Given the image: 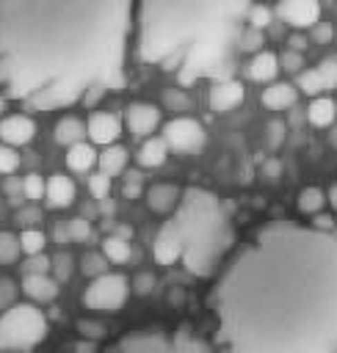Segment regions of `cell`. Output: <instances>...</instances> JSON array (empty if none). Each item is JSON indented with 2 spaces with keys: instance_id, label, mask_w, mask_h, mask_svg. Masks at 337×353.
Here are the masks:
<instances>
[{
  "instance_id": "obj_8",
  "label": "cell",
  "mask_w": 337,
  "mask_h": 353,
  "mask_svg": "<svg viewBox=\"0 0 337 353\" xmlns=\"http://www.w3.org/2000/svg\"><path fill=\"white\" fill-rule=\"evenodd\" d=\"M124 121H127V130L135 138H152V132L160 124V108L152 105V102H130L127 113H124Z\"/></svg>"
},
{
  "instance_id": "obj_28",
  "label": "cell",
  "mask_w": 337,
  "mask_h": 353,
  "mask_svg": "<svg viewBox=\"0 0 337 353\" xmlns=\"http://www.w3.org/2000/svg\"><path fill=\"white\" fill-rule=\"evenodd\" d=\"M246 17H249V28H254V30H262V28H268V25H271V19H273V11H271L268 6H260V3H254V6H249Z\"/></svg>"
},
{
  "instance_id": "obj_52",
  "label": "cell",
  "mask_w": 337,
  "mask_h": 353,
  "mask_svg": "<svg viewBox=\"0 0 337 353\" xmlns=\"http://www.w3.org/2000/svg\"><path fill=\"white\" fill-rule=\"evenodd\" d=\"M329 201H331V207L337 210V185H331V190H329Z\"/></svg>"
},
{
  "instance_id": "obj_48",
  "label": "cell",
  "mask_w": 337,
  "mask_h": 353,
  "mask_svg": "<svg viewBox=\"0 0 337 353\" xmlns=\"http://www.w3.org/2000/svg\"><path fill=\"white\" fill-rule=\"evenodd\" d=\"M6 193L11 196V204H17V196L22 193V182H17L14 176H11V179H6Z\"/></svg>"
},
{
  "instance_id": "obj_11",
  "label": "cell",
  "mask_w": 337,
  "mask_h": 353,
  "mask_svg": "<svg viewBox=\"0 0 337 353\" xmlns=\"http://www.w3.org/2000/svg\"><path fill=\"white\" fill-rule=\"evenodd\" d=\"M119 132H122V124H119V119H116L113 113H102V110H99V113H91L88 121H86V135H88L94 143H99V146L116 143Z\"/></svg>"
},
{
  "instance_id": "obj_50",
  "label": "cell",
  "mask_w": 337,
  "mask_h": 353,
  "mask_svg": "<svg viewBox=\"0 0 337 353\" xmlns=\"http://www.w3.org/2000/svg\"><path fill=\"white\" fill-rule=\"evenodd\" d=\"M315 226H318V229H331V226H334V221H331V215L318 212V215H315Z\"/></svg>"
},
{
  "instance_id": "obj_35",
  "label": "cell",
  "mask_w": 337,
  "mask_h": 353,
  "mask_svg": "<svg viewBox=\"0 0 337 353\" xmlns=\"http://www.w3.org/2000/svg\"><path fill=\"white\" fill-rule=\"evenodd\" d=\"M22 268H25V276H47L50 273V256H44V254L28 256V262Z\"/></svg>"
},
{
  "instance_id": "obj_46",
  "label": "cell",
  "mask_w": 337,
  "mask_h": 353,
  "mask_svg": "<svg viewBox=\"0 0 337 353\" xmlns=\"http://www.w3.org/2000/svg\"><path fill=\"white\" fill-rule=\"evenodd\" d=\"M312 36H315V41H329L331 39V25L329 22H315Z\"/></svg>"
},
{
  "instance_id": "obj_44",
  "label": "cell",
  "mask_w": 337,
  "mask_h": 353,
  "mask_svg": "<svg viewBox=\"0 0 337 353\" xmlns=\"http://www.w3.org/2000/svg\"><path fill=\"white\" fill-rule=\"evenodd\" d=\"M152 287H155V276H152V273H138V276L133 279V290H135L138 295H149Z\"/></svg>"
},
{
  "instance_id": "obj_15",
  "label": "cell",
  "mask_w": 337,
  "mask_h": 353,
  "mask_svg": "<svg viewBox=\"0 0 337 353\" xmlns=\"http://www.w3.org/2000/svg\"><path fill=\"white\" fill-rule=\"evenodd\" d=\"M83 135H86V124L77 116H61L52 127V138L61 146H75L83 141Z\"/></svg>"
},
{
  "instance_id": "obj_16",
  "label": "cell",
  "mask_w": 337,
  "mask_h": 353,
  "mask_svg": "<svg viewBox=\"0 0 337 353\" xmlns=\"http://www.w3.org/2000/svg\"><path fill=\"white\" fill-rule=\"evenodd\" d=\"M22 292H25L33 303H47V301H52V298L58 295V284H55V279H50V276H25Z\"/></svg>"
},
{
  "instance_id": "obj_18",
  "label": "cell",
  "mask_w": 337,
  "mask_h": 353,
  "mask_svg": "<svg viewBox=\"0 0 337 353\" xmlns=\"http://www.w3.org/2000/svg\"><path fill=\"white\" fill-rule=\"evenodd\" d=\"M276 72H279V58H276L273 52H265V50H262V52H257V55L249 61V77L257 80V83L273 80Z\"/></svg>"
},
{
  "instance_id": "obj_19",
  "label": "cell",
  "mask_w": 337,
  "mask_h": 353,
  "mask_svg": "<svg viewBox=\"0 0 337 353\" xmlns=\"http://www.w3.org/2000/svg\"><path fill=\"white\" fill-rule=\"evenodd\" d=\"M337 119V105L329 99V97H315L309 105H307V121L315 124V127H329L334 124Z\"/></svg>"
},
{
  "instance_id": "obj_9",
  "label": "cell",
  "mask_w": 337,
  "mask_h": 353,
  "mask_svg": "<svg viewBox=\"0 0 337 353\" xmlns=\"http://www.w3.org/2000/svg\"><path fill=\"white\" fill-rule=\"evenodd\" d=\"M276 14L282 22H287L290 28L301 30V28H309L318 22L320 17V6L315 0H285L276 6Z\"/></svg>"
},
{
  "instance_id": "obj_10",
  "label": "cell",
  "mask_w": 337,
  "mask_h": 353,
  "mask_svg": "<svg viewBox=\"0 0 337 353\" xmlns=\"http://www.w3.org/2000/svg\"><path fill=\"white\" fill-rule=\"evenodd\" d=\"M33 135H36V124H33L30 116L14 113V116L0 119V141H3L6 146H11V149L25 146V143H30Z\"/></svg>"
},
{
  "instance_id": "obj_20",
  "label": "cell",
  "mask_w": 337,
  "mask_h": 353,
  "mask_svg": "<svg viewBox=\"0 0 337 353\" xmlns=\"http://www.w3.org/2000/svg\"><path fill=\"white\" fill-rule=\"evenodd\" d=\"M166 154H168V146H166V141L163 138H146L144 143H141V149H138V165H144V168H157V165H163L166 163Z\"/></svg>"
},
{
  "instance_id": "obj_17",
  "label": "cell",
  "mask_w": 337,
  "mask_h": 353,
  "mask_svg": "<svg viewBox=\"0 0 337 353\" xmlns=\"http://www.w3.org/2000/svg\"><path fill=\"white\" fill-rule=\"evenodd\" d=\"M298 99L296 88L290 83H273L262 91V105L271 108V110H285V108H293Z\"/></svg>"
},
{
  "instance_id": "obj_7",
  "label": "cell",
  "mask_w": 337,
  "mask_h": 353,
  "mask_svg": "<svg viewBox=\"0 0 337 353\" xmlns=\"http://www.w3.org/2000/svg\"><path fill=\"white\" fill-rule=\"evenodd\" d=\"M163 141L177 152H199L204 146V130L196 119L177 116L163 127Z\"/></svg>"
},
{
  "instance_id": "obj_29",
  "label": "cell",
  "mask_w": 337,
  "mask_h": 353,
  "mask_svg": "<svg viewBox=\"0 0 337 353\" xmlns=\"http://www.w3.org/2000/svg\"><path fill=\"white\" fill-rule=\"evenodd\" d=\"M80 270L86 276H91V279H99V276L108 273V259L102 254H86L83 262H80Z\"/></svg>"
},
{
  "instance_id": "obj_34",
  "label": "cell",
  "mask_w": 337,
  "mask_h": 353,
  "mask_svg": "<svg viewBox=\"0 0 337 353\" xmlns=\"http://www.w3.org/2000/svg\"><path fill=\"white\" fill-rule=\"evenodd\" d=\"M66 234H69V240H88L91 237V226H88V221L86 218H72V221H66Z\"/></svg>"
},
{
  "instance_id": "obj_39",
  "label": "cell",
  "mask_w": 337,
  "mask_h": 353,
  "mask_svg": "<svg viewBox=\"0 0 337 353\" xmlns=\"http://www.w3.org/2000/svg\"><path fill=\"white\" fill-rule=\"evenodd\" d=\"M279 58V69H287V72H298L304 66V55L301 52H293V50H285Z\"/></svg>"
},
{
  "instance_id": "obj_51",
  "label": "cell",
  "mask_w": 337,
  "mask_h": 353,
  "mask_svg": "<svg viewBox=\"0 0 337 353\" xmlns=\"http://www.w3.org/2000/svg\"><path fill=\"white\" fill-rule=\"evenodd\" d=\"M52 237H55L58 243H66V240H69V234H66V223H64V226L58 223V226L52 229Z\"/></svg>"
},
{
  "instance_id": "obj_3",
  "label": "cell",
  "mask_w": 337,
  "mask_h": 353,
  "mask_svg": "<svg viewBox=\"0 0 337 353\" xmlns=\"http://www.w3.org/2000/svg\"><path fill=\"white\" fill-rule=\"evenodd\" d=\"M177 215L157 232L155 237V259L160 265H171L174 259H185L188 270L207 276L224 243V221L218 212L215 196L204 190H185L180 196Z\"/></svg>"
},
{
  "instance_id": "obj_49",
  "label": "cell",
  "mask_w": 337,
  "mask_h": 353,
  "mask_svg": "<svg viewBox=\"0 0 337 353\" xmlns=\"http://www.w3.org/2000/svg\"><path fill=\"white\" fill-rule=\"evenodd\" d=\"M262 171H265V176H268V179H279L282 165H279V160H268V163L262 165Z\"/></svg>"
},
{
  "instance_id": "obj_4",
  "label": "cell",
  "mask_w": 337,
  "mask_h": 353,
  "mask_svg": "<svg viewBox=\"0 0 337 353\" xmlns=\"http://www.w3.org/2000/svg\"><path fill=\"white\" fill-rule=\"evenodd\" d=\"M47 336V317L33 303H14L0 314V350H30Z\"/></svg>"
},
{
  "instance_id": "obj_2",
  "label": "cell",
  "mask_w": 337,
  "mask_h": 353,
  "mask_svg": "<svg viewBox=\"0 0 337 353\" xmlns=\"http://www.w3.org/2000/svg\"><path fill=\"white\" fill-rule=\"evenodd\" d=\"M240 6L232 3H144L141 17V58L180 69V83L199 74H213L221 58L227 30Z\"/></svg>"
},
{
  "instance_id": "obj_25",
  "label": "cell",
  "mask_w": 337,
  "mask_h": 353,
  "mask_svg": "<svg viewBox=\"0 0 337 353\" xmlns=\"http://www.w3.org/2000/svg\"><path fill=\"white\" fill-rule=\"evenodd\" d=\"M44 245H47V237L39 229H22V234H19V251H25L28 256H36V254H44Z\"/></svg>"
},
{
  "instance_id": "obj_27",
  "label": "cell",
  "mask_w": 337,
  "mask_h": 353,
  "mask_svg": "<svg viewBox=\"0 0 337 353\" xmlns=\"http://www.w3.org/2000/svg\"><path fill=\"white\" fill-rule=\"evenodd\" d=\"M72 265H75V259H72V254H66V251H58V254L50 259V270L55 273V284H58V281H66V279L72 276Z\"/></svg>"
},
{
  "instance_id": "obj_24",
  "label": "cell",
  "mask_w": 337,
  "mask_h": 353,
  "mask_svg": "<svg viewBox=\"0 0 337 353\" xmlns=\"http://www.w3.org/2000/svg\"><path fill=\"white\" fill-rule=\"evenodd\" d=\"M102 256L108 262H127L130 259V243L116 237V234H110V237L102 240Z\"/></svg>"
},
{
  "instance_id": "obj_40",
  "label": "cell",
  "mask_w": 337,
  "mask_h": 353,
  "mask_svg": "<svg viewBox=\"0 0 337 353\" xmlns=\"http://www.w3.org/2000/svg\"><path fill=\"white\" fill-rule=\"evenodd\" d=\"M265 138H268V146L271 149H276V146H282V141H285V121H279V119H273L268 127H265Z\"/></svg>"
},
{
  "instance_id": "obj_42",
  "label": "cell",
  "mask_w": 337,
  "mask_h": 353,
  "mask_svg": "<svg viewBox=\"0 0 337 353\" xmlns=\"http://www.w3.org/2000/svg\"><path fill=\"white\" fill-rule=\"evenodd\" d=\"M262 47V30H254V28H249L243 36H240V50H260Z\"/></svg>"
},
{
  "instance_id": "obj_13",
  "label": "cell",
  "mask_w": 337,
  "mask_h": 353,
  "mask_svg": "<svg viewBox=\"0 0 337 353\" xmlns=\"http://www.w3.org/2000/svg\"><path fill=\"white\" fill-rule=\"evenodd\" d=\"M44 199H47V207H52V210L69 207L75 201V182L64 174H52L44 182Z\"/></svg>"
},
{
  "instance_id": "obj_33",
  "label": "cell",
  "mask_w": 337,
  "mask_h": 353,
  "mask_svg": "<svg viewBox=\"0 0 337 353\" xmlns=\"http://www.w3.org/2000/svg\"><path fill=\"white\" fill-rule=\"evenodd\" d=\"M22 193H25L28 199H44V179H41L36 171H30V174L22 179Z\"/></svg>"
},
{
  "instance_id": "obj_45",
  "label": "cell",
  "mask_w": 337,
  "mask_h": 353,
  "mask_svg": "<svg viewBox=\"0 0 337 353\" xmlns=\"http://www.w3.org/2000/svg\"><path fill=\"white\" fill-rule=\"evenodd\" d=\"M141 190V174L138 171H127L124 176V196H138Z\"/></svg>"
},
{
  "instance_id": "obj_1",
  "label": "cell",
  "mask_w": 337,
  "mask_h": 353,
  "mask_svg": "<svg viewBox=\"0 0 337 353\" xmlns=\"http://www.w3.org/2000/svg\"><path fill=\"white\" fill-rule=\"evenodd\" d=\"M127 3L0 0V85L33 110H52L122 85Z\"/></svg>"
},
{
  "instance_id": "obj_47",
  "label": "cell",
  "mask_w": 337,
  "mask_h": 353,
  "mask_svg": "<svg viewBox=\"0 0 337 353\" xmlns=\"http://www.w3.org/2000/svg\"><path fill=\"white\" fill-rule=\"evenodd\" d=\"M304 47H307V36H304V33H298V30H296V33H290V36H287V50L301 52Z\"/></svg>"
},
{
  "instance_id": "obj_37",
  "label": "cell",
  "mask_w": 337,
  "mask_h": 353,
  "mask_svg": "<svg viewBox=\"0 0 337 353\" xmlns=\"http://www.w3.org/2000/svg\"><path fill=\"white\" fill-rule=\"evenodd\" d=\"M88 190H91V196L94 199H105L108 196V190H110V176H105V174H91L88 176Z\"/></svg>"
},
{
  "instance_id": "obj_14",
  "label": "cell",
  "mask_w": 337,
  "mask_h": 353,
  "mask_svg": "<svg viewBox=\"0 0 337 353\" xmlns=\"http://www.w3.org/2000/svg\"><path fill=\"white\" fill-rule=\"evenodd\" d=\"M180 196H182V193H180L177 185L160 182V185H152V188L146 190V204H149L152 212L166 215V212H171V210L180 204Z\"/></svg>"
},
{
  "instance_id": "obj_31",
  "label": "cell",
  "mask_w": 337,
  "mask_h": 353,
  "mask_svg": "<svg viewBox=\"0 0 337 353\" xmlns=\"http://www.w3.org/2000/svg\"><path fill=\"white\" fill-rule=\"evenodd\" d=\"M315 72H318V77L323 83V91L337 88V58H326Z\"/></svg>"
},
{
  "instance_id": "obj_30",
  "label": "cell",
  "mask_w": 337,
  "mask_h": 353,
  "mask_svg": "<svg viewBox=\"0 0 337 353\" xmlns=\"http://www.w3.org/2000/svg\"><path fill=\"white\" fill-rule=\"evenodd\" d=\"M77 334L94 342V339H102V336L108 334V328H105V323H99V320H88V317H83V320H77Z\"/></svg>"
},
{
  "instance_id": "obj_36",
  "label": "cell",
  "mask_w": 337,
  "mask_h": 353,
  "mask_svg": "<svg viewBox=\"0 0 337 353\" xmlns=\"http://www.w3.org/2000/svg\"><path fill=\"white\" fill-rule=\"evenodd\" d=\"M14 298H17V284L8 276H0V314L8 306H14Z\"/></svg>"
},
{
  "instance_id": "obj_22",
  "label": "cell",
  "mask_w": 337,
  "mask_h": 353,
  "mask_svg": "<svg viewBox=\"0 0 337 353\" xmlns=\"http://www.w3.org/2000/svg\"><path fill=\"white\" fill-rule=\"evenodd\" d=\"M94 163H97V152H94V146H91V143L80 141V143L69 146V152H66V165H69L72 171L83 174V171H88Z\"/></svg>"
},
{
  "instance_id": "obj_12",
  "label": "cell",
  "mask_w": 337,
  "mask_h": 353,
  "mask_svg": "<svg viewBox=\"0 0 337 353\" xmlns=\"http://www.w3.org/2000/svg\"><path fill=\"white\" fill-rule=\"evenodd\" d=\"M243 102V85L238 80H221L210 88V108L215 113H227Z\"/></svg>"
},
{
  "instance_id": "obj_32",
  "label": "cell",
  "mask_w": 337,
  "mask_h": 353,
  "mask_svg": "<svg viewBox=\"0 0 337 353\" xmlns=\"http://www.w3.org/2000/svg\"><path fill=\"white\" fill-rule=\"evenodd\" d=\"M298 88L315 99V97L323 91V83H320L318 72H315V69H309V72H301V77H298Z\"/></svg>"
},
{
  "instance_id": "obj_5",
  "label": "cell",
  "mask_w": 337,
  "mask_h": 353,
  "mask_svg": "<svg viewBox=\"0 0 337 353\" xmlns=\"http://www.w3.org/2000/svg\"><path fill=\"white\" fill-rule=\"evenodd\" d=\"M105 353H210L202 342L191 336H166V334H135L122 339Z\"/></svg>"
},
{
  "instance_id": "obj_26",
  "label": "cell",
  "mask_w": 337,
  "mask_h": 353,
  "mask_svg": "<svg viewBox=\"0 0 337 353\" xmlns=\"http://www.w3.org/2000/svg\"><path fill=\"white\" fill-rule=\"evenodd\" d=\"M19 256V237L11 232H0V265H11Z\"/></svg>"
},
{
  "instance_id": "obj_53",
  "label": "cell",
  "mask_w": 337,
  "mask_h": 353,
  "mask_svg": "<svg viewBox=\"0 0 337 353\" xmlns=\"http://www.w3.org/2000/svg\"><path fill=\"white\" fill-rule=\"evenodd\" d=\"M329 143L337 146V124H331V132H329Z\"/></svg>"
},
{
  "instance_id": "obj_21",
  "label": "cell",
  "mask_w": 337,
  "mask_h": 353,
  "mask_svg": "<svg viewBox=\"0 0 337 353\" xmlns=\"http://www.w3.org/2000/svg\"><path fill=\"white\" fill-rule=\"evenodd\" d=\"M97 163H99V174L113 176V174L124 171V165H127V149L119 146V143H110V146H105L97 154Z\"/></svg>"
},
{
  "instance_id": "obj_54",
  "label": "cell",
  "mask_w": 337,
  "mask_h": 353,
  "mask_svg": "<svg viewBox=\"0 0 337 353\" xmlns=\"http://www.w3.org/2000/svg\"><path fill=\"white\" fill-rule=\"evenodd\" d=\"M3 110H6V99L0 97V113H3Z\"/></svg>"
},
{
  "instance_id": "obj_41",
  "label": "cell",
  "mask_w": 337,
  "mask_h": 353,
  "mask_svg": "<svg viewBox=\"0 0 337 353\" xmlns=\"http://www.w3.org/2000/svg\"><path fill=\"white\" fill-rule=\"evenodd\" d=\"M163 102L171 108V110H188V97L182 94V88H171V91H166V97H163Z\"/></svg>"
},
{
  "instance_id": "obj_43",
  "label": "cell",
  "mask_w": 337,
  "mask_h": 353,
  "mask_svg": "<svg viewBox=\"0 0 337 353\" xmlns=\"http://www.w3.org/2000/svg\"><path fill=\"white\" fill-rule=\"evenodd\" d=\"M41 221V212L36 207H28V210H17V223H22L25 229H33V223Z\"/></svg>"
},
{
  "instance_id": "obj_38",
  "label": "cell",
  "mask_w": 337,
  "mask_h": 353,
  "mask_svg": "<svg viewBox=\"0 0 337 353\" xmlns=\"http://www.w3.org/2000/svg\"><path fill=\"white\" fill-rule=\"evenodd\" d=\"M17 165H19V154H17V149L0 143V174H11V171H17Z\"/></svg>"
},
{
  "instance_id": "obj_23",
  "label": "cell",
  "mask_w": 337,
  "mask_h": 353,
  "mask_svg": "<svg viewBox=\"0 0 337 353\" xmlns=\"http://www.w3.org/2000/svg\"><path fill=\"white\" fill-rule=\"evenodd\" d=\"M323 204H326V193L320 188H315V185H309V188H304L298 193V210L307 212V215H318Z\"/></svg>"
},
{
  "instance_id": "obj_6",
  "label": "cell",
  "mask_w": 337,
  "mask_h": 353,
  "mask_svg": "<svg viewBox=\"0 0 337 353\" xmlns=\"http://www.w3.org/2000/svg\"><path fill=\"white\" fill-rule=\"evenodd\" d=\"M127 292H130V284L122 273H105L86 287L83 303L86 309H94V312H119L122 303L127 301Z\"/></svg>"
}]
</instances>
